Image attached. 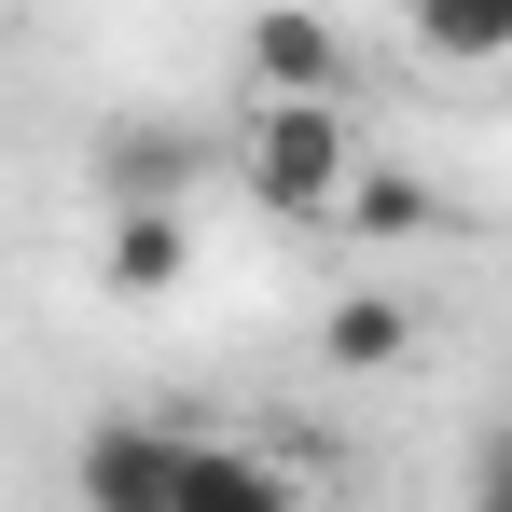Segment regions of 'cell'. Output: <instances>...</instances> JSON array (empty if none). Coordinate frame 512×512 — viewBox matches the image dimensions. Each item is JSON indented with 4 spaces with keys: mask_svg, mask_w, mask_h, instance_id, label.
<instances>
[{
    "mask_svg": "<svg viewBox=\"0 0 512 512\" xmlns=\"http://www.w3.org/2000/svg\"><path fill=\"white\" fill-rule=\"evenodd\" d=\"M250 208H277V222H333V194H346V111L333 97H250Z\"/></svg>",
    "mask_w": 512,
    "mask_h": 512,
    "instance_id": "1",
    "label": "cell"
},
{
    "mask_svg": "<svg viewBox=\"0 0 512 512\" xmlns=\"http://www.w3.org/2000/svg\"><path fill=\"white\" fill-rule=\"evenodd\" d=\"M180 457H194V429L111 416V429H84V457H70V499L84 512H167L180 499Z\"/></svg>",
    "mask_w": 512,
    "mask_h": 512,
    "instance_id": "2",
    "label": "cell"
},
{
    "mask_svg": "<svg viewBox=\"0 0 512 512\" xmlns=\"http://www.w3.org/2000/svg\"><path fill=\"white\" fill-rule=\"evenodd\" d=\"M236 70H250V97H346V42H333V14L263 0L236 28Z\"/></svg>",
    "mask_w": 512,
    "mask_h": 512,
    "instance_id": "3",
    "label": "cell"
},
{
    "mask_svg": "<svg viewBox=\"0 0 512 512\" xmlns=\"http://www.w3.org/2000/svg\"><path fill=\"white\" fill-rule=\"evenodd\" d=\"M194 167H208V153H194L180 125L125 111V125L97 139V208H180V194H194Z\"/></svg>",
    "mask_w": 512,
    "mask_h": 512,
    "instance_id": "4",
    "label": "cell"
},
{
    "mask_svg": "<svg viewBox=\"0 0 512 512\" xmlns=\"http://www.w3.org/2000/svg\"><path fill=\"white\" fill-rule=\"evenodd\" d=\"M97 277H111V305H167L180 277H194V208H111Z\"/></svg>",
    "mask_w": 512,
    "mask_h": 512,
    "instance_id": "5",
    "label": "cell"
},
{
    "mask_svg": "<svg viewBox=\"0 0 512 512\" xmlns=\"http://www.w3.org/2000/svg\"><path fill=\"white\" fill-rule=\"evenodd\" d=\"M167 512H305V499H291V471H277V457H250V443H194Z\"/></svg>",
    "mask_w": 512,
    "mask_h": 512,
    "instance_id": "6",
    "label": "cell"
},
{
    "mask_svg": "<svg viewBox=\"0 0 512 512\" xmlns=\"http://www.w3.org/2000/svg\"><path fill=\"white\" fill-rule=\"evenodd\" d=\"M319 360H333V374H388V360H416V305H402V291H346L333 319H319Z\"/></svg>",
    "mask_w": 512,
    "mask_h": 512,
    "instance_id": "7",
    "label": "cell"
},
{
    "mask_svg": "<svg viewBox=\"0 0 512 512\" xmlns=\"http://www.w3.org/2000/svg\"><path fill=\"white\" fill-rule=\"evenodd\" d=\"M333 222H346V236H374V250H388V236H429V222H443V194H429L416 167H346Z\"/></svg>",
    "mask_w": 512,
    "mask_h": 512,
    "instance_id": "8",
    "label": "cell"
},
{
    "mask_svg": "<svg viewBox=\"0 0 512 512\" xmlns=\"http://www.w3.org/2000/svg\"><path fill=\"white\" fill-rule=\"evenodd\" d=\"M402 28H416L443 70H485V56H512V0H402Z\"/></svg>",
    "mask_w": 512,
    "mask_h": 512,
    "instance_id": "9",
    "label": "cell"
}]
</instances>
